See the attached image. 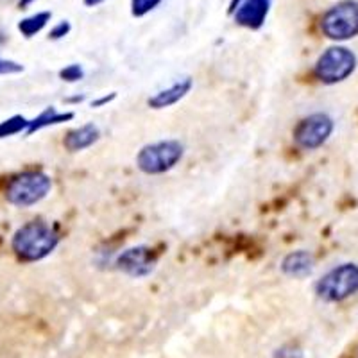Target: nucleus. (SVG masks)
Instances as JSON below:
<instances>
[{
  "label": "nucleus",
  "instance_id": "obj_1",
  "mask_svg": "<svg viewBox=\"0 0 358 358\" xmlns=\"http://www.w3.org/2000/svg\"><path fill=\"white\" fill-rule=\"evenodd\" d=\"M59 235L50 224L43 220H31L15 231L11 249L22 262L43 260L57 248Z\"/></svg>",
  "mask_w": 358,
  "mask_h": 358
},
{
  "label": "nucleus",
  "instance_id": "obj_2",
  "mask_svg": "<svg viewBox=\"0 0 358 358\" xmlns=\"http://www.w3.org/2000/svg\"><path fill=\"white\" fill-rule=\"evenodd\" d=\"M52 188V179L41 171H25L11 178L4 190L6 201L13 206L29 208L47 197Z\"/></svg>",
  "mask_w": 358,
  "mask_h": 358
},
{
  "label": "nucleus",
  "instance_id": "obj_3",
  "mask_svg": "<svg viewBox=\"0 0 358 358\" xmlns=\"http://www.w3.org/2000/svg\"><path fill=\"white\" fill-rule=\"evenodd\" d=\"M358 292V265L342 264L324 274L315 285V294L328 303H341Z\"/></svg>",
  "mask_w": 358,
  "mask_h": 358
},
{
  "label": "nucleus",
  "instance_id": "obj_4",
  "mask_svg": "<svg viewBox=\"0 0 358 358\" xmlns=\"http://www.w3.org/2000/svg\"><path fill=\"white\" fill-rule=\"evenodd\" d=\"M185 155L183 143L178 140H162L142 147L136 156V165L145 174H163L174 169Z\"/></svg>",
  "mask_w": 358,
  "mask_h": 358
},
{
  "label": "nucleus",
  "instance_id": "obj_5",
  "mask_svg": "<svg viewBox=\"0 0 358 358\" xmlns=\"http://www.w3.org/2000/svg\"><path fill=\"white\" fill-rule=\"evenodd\" d=\"M321 29L324 36L335 41L351 40L358 34V2L342 0L322 15Z\"/></svg>",
  "mask_w": 358,
  "mask_h": 358
},
{
  "label": "nucleus",
  "instance_id": "obj_6",
  "mask_svg": "<svg viewBox=\"0 0 358 358\" xmlns=\"http://www.w3.org/2000/svg\"><path fill=\"white\" fill-rule=\"evenodd\" d=\"M357 69V56L346 47H330L319 56L313 66L315 78L326 85L346 81Z\"/></svg>",
  "mask_w": 358,
  "mask_h": 358
},
{
  "label": "nucleus",
  "instance_id": "obj_7",
  "mask_svg": "<svg viewBox=\"0 0 358 358\" xmlns=\"http://www.w3.org/2000/svg\"><path fill=\"white\" fill-rule=\"evenodd\" d=\"M334 133V120L326 113H313L303 118L294 129V140L301 149L312 151L321 147Z\"/></svg>",
  "mask_w": 358,
  "mask_h": 358
},
{
  "label": "nucleus",
  "instance_id": "obj_8",
  "mask_svg": "<svg viewBox=\"0 0 358 358\" xmlns=\"http://www.w3.org/2000/svg\"><path fill=\"white\" fill-rule=\"evenodd\" d=\"M117 267L127 276L143 278L155 271L156 255L147 245H136L122 251L117 258Z\"/></svg>",
  "mask_w": 358,
  "mask_h": 358
},
{
  "label": "nucleus",
  "instance_id": "obj_9",
  "mask_svg": "<svg viewBox=\"0 0 358 358\" xmlns=\"http://www.w3.org/2000/svg\"><path fill=\"white\" fill-rule=\"evenodd\" d=\"M271 11V0H242L233 17L238 25L245 29H260Z\"/></svg>",
  "mask_w": 358,
  "mask_h": 358
},
{
  "label": "nucleus",
  "instance_id": "obj_10",
  "mask_svg": "<svg viewBox=\"0 0 358 358\" xmlns=\"http://www.w3.org/2000/svg\"><path fill=\"white\" fill-rule=\"evenodd\" d=\"M194 83L190 78H183L176 81L174 85H171L169 88L159 90L149 99V106L155 108V110H163V108H169L176 102H179L183 97H187V94L192 90Z\"/></svg>",
  "mask_w": 358,
  "mask_h": 358
},
{
  "label": "nucleus",
  "instance_id": "obj_11",
  "mask_svg": "<svg viewBox=\"0 0 358 358\" xmlns=\"http://www.w3.org/2000/svg\"><path fill=\"white\" fill-rule=\"evenodd\" d=\"M315 267V260H313L312 252L305 251V249H299V251H294L290 255H287L281 262V271L287 274V276L292 278H305L310 276Z\"/></svg>",
  "mask_w": 358,
  "mask_h": 358
},
{
  "label": "nucleus",
  "instance_id": "obj_12",
  "mask_svg": "<svg viewBox=\"0 0 358 358\" xmlns=\"http://www.w3.org/2000/svg\"><path fill=\"white\" fill-rule=\"evenodd\" d=\"M99 136H101V133H99L97 126H94V124H85V126L78 127V129L70 131L63 143H65L69 151L78 152L94 145L99 140Z\"/></svg>",
  "mask_w": 358,
  "mask_h": 358
},
{
  "label": "nucleus",
  "instance_id": "obj_13",
  "mask_svg": "<svg viewBox=\"0 0 358 358\" xmlns=\"http://www.w3.org/2000/svg\"><path fill=\"white\" fill-rule=\"evenodd\" d=\"M70 118H73V113H70V111L69 113H59L56 108L50 106V108H47L45 111H41L36 118L29 120V127L25 133L33 134V133H36V131L43 129V127L56 126V124L66 122V120H70Z\"/></svg>",
  "mask_w": 358,
  "mask_h": 358
},
{
  "label": "nucleus",
  "instance_id": "obj_14",
  "mask_svg": "<svg viewBox=\"0 0 358 358\" xmlns=\"http://www.w3.org/2000/svg\"><path fill=\"white\" fill-rule=\"evenodd\" d=\"M50 18H52V13H49V11L34 13V15H31V17H27V18H24V20L18 22V31H20L25 38H33V36H36L38 33H41L45 27H47V24L50 22Z\"/></svg>",
  "mask_w": 358,
  "mask_h": 358
},
{
  "label": "nucleus",
  "instance_id": "obj_15",
  "mask_svg": "<svg viewBox=\"0 0 358 358\" xmlns=\"http://www.w3.org/2000/svg\"><path fill=\"white\" fill-rule=\"evenodd\" d=\"M29 120L22 115H13L8 120H2L0 122V140L9 138V136H15V134H20L24 131H27Z\"/></svg>",
  "mask_w": 358,
  "mask_h": 358
},
{
  "label": "nucleus",
  "instance_id": "obj_16",
  "mask_svg": "<svg viewBox=\"0 0 358 358\" xmlns=\"http://www.w3.org/2000/svg\"><path fill=\"white\" fill-rule=\"evenodd\" d=\"M163 0H131V15L136 18L145 17L147 13L158 8Z\"/></svg>",
  "mask_w": 358,
  "mask_h": 358
},
{
  "label": "nucleus",
  "instance_id": "obj_17",
  "mask_svg": "<svg viewBox=\"0 0 358 358\" xmlns=\"http://www.w3.org/2000/svg\"><path fill=\"white\" fill-rule=\"evenodd\" d=\"M83 76H85V72H83V69L79 65H69L66 69H63L59 72V78L69 83L79 81V79H83Z\"/></svg>",
  "mask_w": 358,
  "mask_h": 358
},
{
  "label": "nucleus",
  "instance_id": "obj_18",
  "mask_svg": "<svg viewBox=\"0 0 358 358\" xmlns=\"http://www.w3.org/2000/svg\"><path fill=\"white\" fill-rule=\"evenodd\" d=\"M70 29H72L70 22H66V20L59 22V24H56L52 29H50L49 38L50 40H62V38H65L66 34L70 33Z\"/></svg>",
  "mask_w": 358,
  "mask_h": 358
},
{
  "label": "nucleus",
  "instance_id": "obj_19",
  "mask_svg": "<svg viewBox=\"0 0 358 358\" xmlns=\"http://www.w3.org/2000/svg\"><path fill=\"white\" fill-rule=\"evenodd\" d=\"M22 65H18L17 62H9V59H2L0 57V76H6V73H18L22 72Z\"/></svg>",
  "mask_w": 358,
  "mask_h": 358
},
{
  "label": "nucleus",
  "instance_id": "obj_20",
  "mask_svg": "<svg viewBox=\"0 0 358 358\" xmlns=\"http://www.w3.org/2000/svg\"><path fill=\"white\" fill-rule=\"evenodd\" d=\"M111 99H115V94H111L110 97H102V99H99V101H95V102H94V106H102V104H106V102H110Z\"/></svg>",
  "mask_w": 358,
  "mask_h": 358
},
{
  "label": "nucleus",
  "instance_id": "obj_21",
  "mask_svg": "<svg viewBox=\"0 0 358 358\" xmlns=\"http://www.w3.org/2000/svg\"><path fill=\"white\" fill-rule=\"evenodd\" d=\"M102 2H104V0H85V6H88V8H97Z\"/></svg>",
  "mask_w": 358,
  "mask_h": 358
},
{
  "label": "nucleus",
  "instance_id": "obj_22",
  "mask_svg": "<svg viewBox=\"0 0 358 358\" xmlns=\"http://www.w3.org/2000/svg\"><path fill=\"white\" fill-rule=\"evenodd\" d=\"M241 2L242 0H231V2H229V13H231V15L235 13V9L241 6Z\"/></svg>",
  "mask_w": 358,
  "mask_h": 358
},
{
  "label": "nucleus",
  "instance_id": "obj_23",
  "mask_svg": "<svg viewBox=\"0 0 358 358\" xmlns=\"http://www.w3.org/2000/svg\"><path fill=\"white\" fill-rule=\"evenodd\" d=\"M33 2H34V0H20V2H18V8H20V9H27L29 6L33 4Z\"/></svg>",
  "mask_w": 358,
  "mask_h": 358
}]
</instances>
